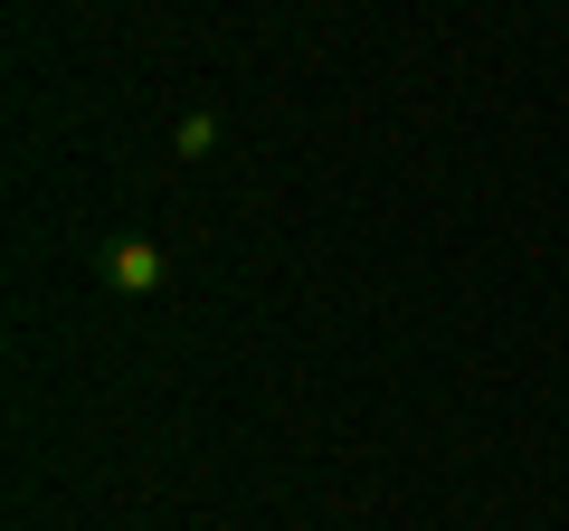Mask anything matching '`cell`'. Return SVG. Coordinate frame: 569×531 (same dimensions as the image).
I'll return each mask as SVG.
<instances>
[{
  "instance_id": "cell-2",
  "label": "cell",
  "mask_w": 569,
  "mask_h": 531,
  "mask_svg": "<svg viewBox=\"0 0 569 531\" xmlns=\"http://www.w3.org/2000/svg\"><path fill=\"white\" fill-rule=\"evenodd\" d=\"M219 133H228V123L209 114V104H190V114L171 123V152H181V162H209V152H219Z\"/></svg>"
},
{
  "instance_id": "cell-1",
  "label": "cell",
  "mask_w": 569,
  "mask_h": 531,
  "mask_svg": "<svg viewBox=\"0 0 569 531\" xmlns=\"http://www.w3.org/2000/svg\"><path fill=\"white\" fill-rule=\"evenodd\" d=\"M96 275H104L114 294H133V304H142V294H162V285H171V257L142 238V228H123V238L96 247Z\"/></svg>"
}]
</instances>
